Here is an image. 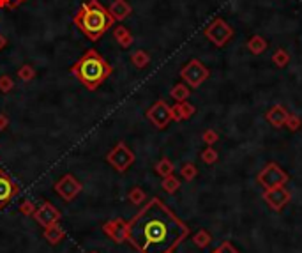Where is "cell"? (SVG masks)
Instances as JSON below:
<instances>
[{"instance_id":"obj_16","label":"cell","mask_w":302,"mask_h":253,"mask_svg":"<svg viewBox=\"0 0 302 253\" xmlns=\"http://www.w3.org/2000/svg\"><path fill=\"white\" fill-rule=\"evenodd\" d=\"M269 43L265 41L262 35H253V38L247 41V50H249L253 55H260V53H264L265 50H267Z\"/></svg>"},{"instance_id":"obj_32","label":"cell","mask_w":302,"mask_h":253,"mask_svg":"<svg viewBox=\"0 0 302 253\" xmlns=\"http://www.w3.org/2000/svg\"><path fill=\"white\" fill-rule=\"evenodd\" d=\"M288 126L292 129H297V126H299V121H297L295 117H292V119H288Z\"/></svg>"},{"instance_id":"obj_31","label":"cell","mask_w":302,"mask_h":253,"mask_svg":"<svg viewBox=\"0 0 302 253\" xmlns=\"http://www.w3.org/2000/svg\"><path fill=\"white\" fill-rule=\"evenodd\" d=\"M7 126H9V117L6 114H0V131H4Z\"/></svg>"},{"instance_id":"obj_8","label":"cell","mask_w":302,"mask_h":253,"mask_svg":"<svg viewBox=\"0 0 302 253\" xmlns=\"http://www.w3.org/2000/svg\"><path fill=\"white\" fill-rule=\"evenodd\" d=\"M147 119L156 126L157 129H163L171 121V108L164 101H156L152 106L147 110Z\"/></svg>"},{"instance_id":"obj_30","label":"cell","mask_w":302,"mask_h":253,"mask_svg":"<svg viewBox=\"0 0 302 253\" xmlns=\"http://www.w3.org/2000/svg\"><path fill=\"white\" fill-rule=\"evenodd\" d=\"M215 138H218V135H215L214 131H207V133L203 135V140H205L207 143H214Z\"/></svg>"},{"instance_id":"obj_29","label":"cell","mask_w":302,"mask_h":253,"mask_svg":"<svg viewBox=\"0 0 302 253\" xmlns=\"http://www.w3.org/2000/svg\"><path fill=\"white\" fill-rule=\"evenodd\" d=\"M201 158H203L205 163H214L215 158H218V154H215V151L207 149V151H203V154H201Z\"/></svg>"},{"instance_id":"obj_18","label":"cell","mask_w":302,"mask_h":253,"mask_svg":"<svg viewBox=\"0 0 302 253\" xmlns=\"http://www.w3.org/2000/svg\"><path fill=\"white\" fill-rule=\"evenodd\" d=\"M131 62L135 67H138V69H143V67L149 66L150 62V57L147 52H143V50H136L135 53L131 55Z\"/></svg>"},{"instance_id":"obj_11","label":"cell","mask_w":302,"mask_h":253,"mask_svg":"<svg viewBox=\"0 0 302 253\" xmlns=\"http://www.w3.org/2000/svg\"><path fill=\"white\" fill-rule=\"evenodd\" d=\"M103 232L106 234L110 239H113L115 243H124L127 241V223L122 218H115V220H108L103 225Z\"/></svg>"},{"instance_id":"obj_24","label":"cell","mask_w":302,"mask_h":253,"mask_svg":"<svg viewBox=\"0 0 302 253\" xmlns=\"http://www.w3.org/2000/svg\"><path fill=\"white\" fill-rule=\"evenodd\" d=\"M179 186H181V183H179L174 175L164 177V180H163V190L164 191H168V193H174V191L179 190Z\"/></svg>"},{"instance_id":"obj_12","label":"cell","mask_w":302,"mask_h":253,"mask_svg":"<svg viewBox=\"0 0 302 253\" xmlns=\"http://www.w3.org/2000/svg\"><path fill=\"white\" fill-rule=\"evenodd\" d=\"M108 11H110V14L113 16L115 21H122L133 13V7L127 0H113Z\"/></svg>"},{"instance_id":"obj_7","label":"cell","mask_w":302,"mask_h":253,"mask_svg":"<svg viewBox=\"0 0 302 253\" xmlns=\"http://www.w3.org/2000/svg\"><path fill=\"white\" fill-rule=\"evenodd\" d=\"M81 190H83V186H81V183L73 175V173L62 175V179L55 184V193L66 202L74 200V198L80 195Z\"/></svg>"},{"instance_id":"obj_1","label":"cell","mask_w":302,"mask_h":253,"mask_svg":"<svg viewBox=\"0 0 302 253\" xmlns=\"http://www.w3.org/2000/svg\"><path fill=\"white\" fill-rule=\"evenodd\" d=\"M186 234V225L159 198H152L127 223V243L140 253H170Z\"/></svg>"},{"instance_id":"obj_25","label":"cell","mask_w":302,"mask_h":253,"mask_svg":"<svg viewBox=\"0 0 302 253\" xmlns=\"http://www.w3.org/2000/svg\"><path fill=\"white\" fill-rule=\"evenodd\" d=\"M18 209H20V212H21L23 216H34V212H35V209H37V207L34 205V202L23 200V202L20 204V207H18Z\"/></svg>"},{"instance_id":"obj_6","label":"cell","mask_w":302,"mask_h":253,"mask_svg":"<svg viewBox=\"0 0 302 253\" xmlns=\"http://www.w3.org/2000/svg\"><path fill=\"white\" fill-rule=\"evenodd\" d=\"M208 69L200 62L198 59H191L181 71L182 80L191 87H200L208 78Z\"/></svg>"},{"instance_id":"obj_20","label":"cell","mask_w":302,"mask_h":253,"mask_svg":"<svg viewBox=\"0 0 302 253\" xmlns=\"http://www.w3.org/2000/svg\"><path fill=\"white\" fill-rule=\"evenodd\" d=\"M272 62H274L278 67H285L286 64L290 62L288 52H286V50H283V48H278L274 53H272Z\"/></svg>"},{"instance_id":"obj_3","label":"cell","mask_w":302,"mask_h":253,"mask_svg":"<svg viewBox=\"0 0 302 253\" xmlns=\"http://www.w3.org/2000/svg\"><path fill=\"white\" fill-rule=\"evenodd\" d=\"M111 66L98 50L91 48L71 66V75L87 90H96L111 75Z\"/></svg>"},{"instance_id":"obj_22","label":"cell","mask_w":302,"mask_h":253,"mask_svg":"<svg viewBox=\"0 0 302 253\" xmlns=\"http://www.w3.org/2000/svg\"><path fill=\"white\" fill-rule=\"evenodd\" d=\"M156 172L163 177H168V175H171V172H174V165H171V161L168 160V158H163V160L156 165Z\"/></svg>"},{"instance_id":"obj_23","label":"cell","mask_w":302,"mask_h":253,"mask_svg":"<svg viewBox=\"0 0 302 253\" xmlns=\"http://www.w3.org/2000/svg\"><path fill=\"white\" fill-rule=\"evenodd\" d=\"M18 78H20L21 82H30L35 78V71L32 66H28V64H25V66H21L20 69H18Z\"/></svg>"},{"instance_id":"obj_33","label":"cell","mask_w":302,"mask_h":253,"mask_svg":"<svg viewBox=\"0 0 302 253\" xmlns=\"http://www.w3.org/2000/svg\"><path fill=\"white\" fill-rule=\"evenodd\" d=\"M6 45H7V39L4 38L2 34H0V50H2V48H6Z\"/></svg>"},{"instance_id":"obj_10","label":"cell","mask_w":302,"mask_h":253,"mask_svg":"<svg viewBox=\"0 0 302 253\" xmlns=\"http://www.w3.org/2000/svg\"><path fill=\"white\" fill-rule=\"evenodd\" d=\"M18 195V184L13 180V177L6 172L0 170V209L7 207L9 202Z\"/></svg>"},{"instance_id":"obj_19","label":"cell","mask_w":302,"mask_h":253,"mask_svg":"<svg viewBox=\"0 0 302 253\" xmlns=\"http://www.w3.org/2000/svg\"><path fill=\"white\" fill-rule=\"evenodd\" d=\"M170 96L174 97L177 103H181V101H186L189 97V87L184 85V84H177L174 87V89L170 90Z\"/></svg>"},{"instance_id":"obj_2","label":"cell","mask_w":302,"mask_h":253,"mask_svg":"<svg viewBox=\"0 0 302 253\" xmlns=\"http://www.w3.org/2000/svg\"><path fill=\"white\" fill-rule=\"evenodd\" d=\"M73 23L91 41H99L113 27L115 20L110 14V11L99 0H87V2L81 4L78 13L74 14Z\"/></svg>"},{"instance_id":"obj_15","label":"cell","mask_w":302,"mask_h":253,"mask_svg":"<svg viewBox=\"0 0 302 253\" xmlns=\"http://www.w3.org/2000/svg\"><path fill=\"white\" fill-rule=\"evenodd\" d=\"M113 38L122 48H129V46L133 45V34L125 27H122V25L113 27Z\"/></svg>"},{"instance_id":"obj_27","label":"cell","mask_w":302,"mask_h":253,"mask_svg":"<svg viewBox=\"0 0 302 253\" xmlns=\"http://www.w3.org/2000/svg\"><path fill=\"white\" fill-rule=\"evenodd\" d=\"M25 0H0V7L2 9H16V7H20L21 4H23Z\"/></svg>"},{"instance_id":"obj_13","label":"cell","mask_w":302,"mask_h":253,"mask_svg":"<svg viewBox=\"0 0 302 253\" xmlns=\"http://www.w3.org/2000/svg\"><path fill=\"white\" fill-rule=\"evenodd\" d=\"M42 236H45V239L48 241L52 246H55V244L62 243V241L66 239V230H64L59 223H53V225L46 227Z\"/></svg>"},{"instance_id":"obj_4","label":"cell","mask_w":302,"mask_h":253,"mask_svg":"<svg viewBox=\"0 0 302 253\" xmlns=\"http://www.w3.org/2000/svg\"><path fill=\"white\" fill-rule=\"evenodd\" d=\"M106 163L110 165V167H113V170H117L118 173H122L135 163V153H133L124 142H118L117 146L106 154Z\"/></svg>"},{"instance_id":"obj_17","label":"cell","mask_w":302,"mask_h":253,"mask_svg":"<svg viewBox=\"0 0 302 253\" xmlns=\"http://www.w3.org/2000/svg\"><path fill=\"white\" fill-rule=\"evenodd\" d=\"M267 117H269V121H271L274 126H281L283 122L288 119V114H286V110L283 106H274L267 114Z\"/></svg>"},{"instance_id":"obj_21","label":"cell","mask_w":302,"mask_h":253,"mask_svg":"<svg viewBox=\"0 0 302 253\" xmlns=\"http://www.w3.org/2000/svg\"><path fill=\"white\" fill-rule=\"evenodd\" d=\"M129 200L133 202L135 205H142L143 202H145V198H147V195H145V191L142 190V188H138V186H135L131 191H129Z\"/></svg>"},{"instance_id":"obj_9","label":"cell","mask_w":302,"mask_h":253,"mask_svg":"<svg viewBox=\"0 0 302 253\" xmlns=\"http://www.w3.org/2000/svg\"><path fill=\"white\" fill-rule=\"evenodd\" d=\"M34 218L39 225L46 229V227L53 225V223H59L60 218H62V212H60L53 204H50V202H42V204L35 209Z\"/></svg>"},{"instance_id":"obj_34","label":"cell","mask_w":302,"mask_h":253,"mask_svg":"<svg viewBox=\"0 0 302 253\" xmlns=\"http://www.w3.org/2000/svg\"><path fill=\"white\" fill-rule=\"evenodd\" d=\"M91 253H99V251H91Z\"/></svg>"},{"instance_id":"obj_28","label":"cell","mask_w":302,"mask_h":253,"mask_svg":"<svg viewBox=\"0 0 302 253\" xmlns=\"http://www.w3.org/2000/svg\"><path fill=\"white\" fill-rule=\"evenodd\" d=\"M182 175L186 177V179L188 180H191L193 177L196 175V168H195V165H184V167H182Z\"/></svg>"},{"instance_id":"obj_5","label":"cell","mask_w":302,"mask_h":253,"mask_svg":"<svg viewBox=\"0 0 302 253\" xmlns=\"http://www.w3.org/2000/svg\"><path fill=\"white\" fill-rule=\"evenodd\" d=\"M205 38L215 46H225L233 38V28L223 18H214L205 28Z\"/></svg>"},{"instance_id":"obj_26","label":"cell","mask_w":302,"mask_h":253,"mask_svg":"<svg viewBox=\"0 0 302 253\" xmlns=\"http://www.w3.org/2000/svg\"><path fill=\"white\" fill-rule=\"evenodd\" d=\"M14 89V82L11 77H7V75H4V77H0V92L7 94L11 92V90Z\"/></svg>"},{"instance_id":"obj_14","label":"cell","mask_w":302,"mask_h":253,"mask_svg":"<svg viewBox=\"0 0 302 253\" xmlns=\"http://www.w3.org/2000/svg\"><path fill=\"white\" fill-rule=\"evenodd\" d=\"M193 112H195V108H193L188 101H181V103H177L174 108H171V119H175V121H182V119L191 117Z\"/></svg>"}]
</instances>
